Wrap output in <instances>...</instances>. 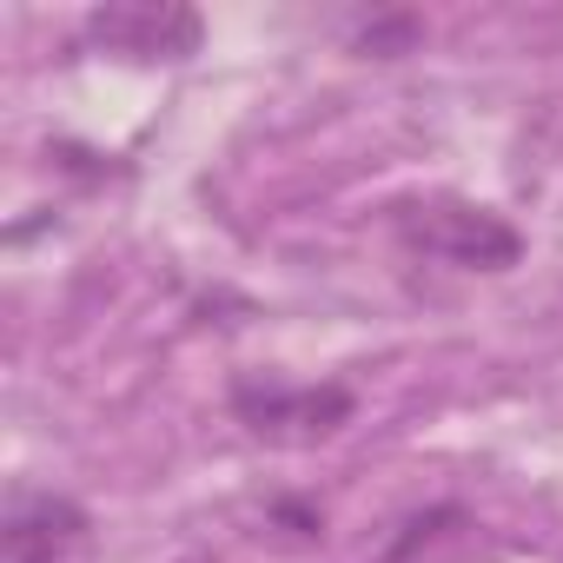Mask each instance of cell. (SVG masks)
<instances>
[{
    "mask_svg": "<svg viewBox=\"0 0 563 563\" xmlns=\"http://www.w3.org/2000/svg\"><path fill=\"white\" fill-rule=\"evenodd\" d=\"M398 232H405L411 252L444 258L457 272H510L523 258L517 225L497 219L490 206H471V199H418V206H398Z\"/></svg>",
    "mask_w": 563,
    "mask_h": 563,
    "instance_id": "cell-1",
    "label": "cell"
},
{
    "mask_svg": "<svg viewBox=\"0 0 563 563\" xmlns=\"http://www.w3.org/2000/svg\"><path fill=\"white\" fill-rule=\"evenodd\" d=\"M232 411L245 431L272 438V444H319L352 418V391L345 385H286V378H239L232 385Z\"/></svg>",
    "mask_w": 563,
    "mask_h": 563,
    "instance_id": "cell-2",
    "label": "cell"
},
{
    "mask_svg": "<svg viewBox=\"0 0 563 563\" xmlns=\"http://www.w3.org/2000/svg\"><path fill=\"white\" fill-rule=\"evenodd\" d=\"M206 21L173 0H107L87 14V41L100 54H126V60H186L199 54Z\"/></svg>",
    "mask_w": 563,
    "mask_h": 563,
    "instance_id": "cell-3",
    "label": "cell"
},
{
    "mask_svg": "<svg viewBox=\"0 0 563 563\" xmlns=\"http://www.w3.org/2000/svg\"><path fill=\"white\" fill-rule=\"evenodd\" d=\"M0 550H8V563H93V517L74 497L21 490L8 504Z\"/></svg>",
    "mask_w": 563,
    "mask_h": 563,
    "instance_id": "cell-4",
    "label": "cell"
},
{
    "mask_svg": "<svg viewBox=\"0 0 563 563\" xmlns=\"http://www.w3.org/2000/svg\"><path fill=\"white\" fill-rule=\"evenodd\" d=\"M411 34H418V21H372V27L358 34V47H365V54H398Z\"/></svg>",
    "mask_w": 563,
    "mask_h": 563,
    "instance_id": "cell-5",
    "label": "cell"
}]
</instances>
